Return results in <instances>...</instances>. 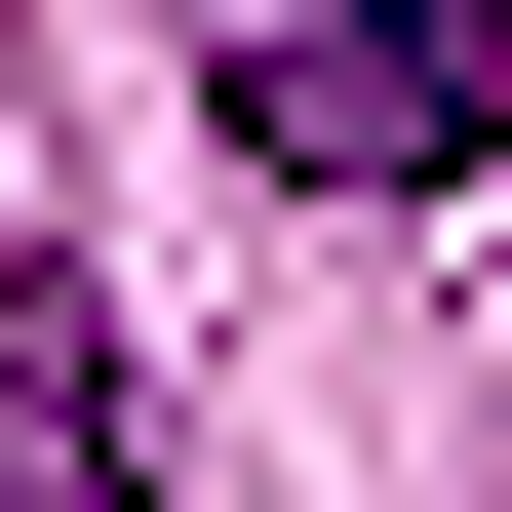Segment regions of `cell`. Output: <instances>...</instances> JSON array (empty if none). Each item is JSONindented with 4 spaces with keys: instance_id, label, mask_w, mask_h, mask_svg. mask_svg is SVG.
<instances>
[{
    "instance_id": "6da1fadb",
    "label": "cell",
    "mask_w": 512,
    "mask_h": 512,
    "mask_svg": "<svg viewBox=\"0 0 512 512\" xmlns=\"http://www.w3.org/2000/svg\"><path fill=\"white\" fill-rule=\"evenodd\" d=\"M237 119L316 197H473L512 158V40H473V0H237Z\"/></svg>"
}]
</instances>
